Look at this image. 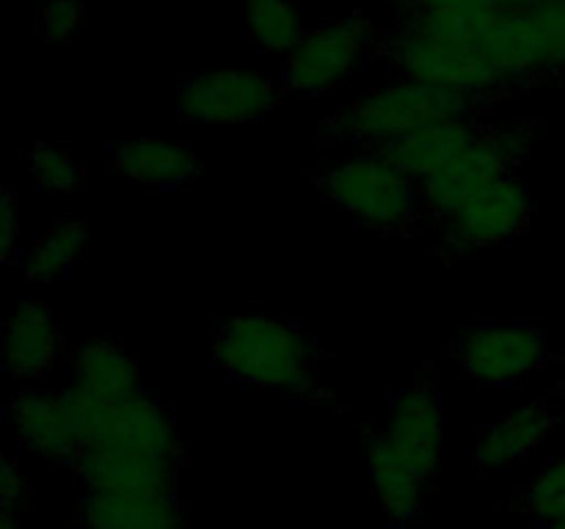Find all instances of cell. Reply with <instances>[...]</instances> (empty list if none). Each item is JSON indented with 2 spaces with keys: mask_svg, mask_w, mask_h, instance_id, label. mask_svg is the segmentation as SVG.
<instances>
[{
  "mask_svg": "<svg viewBox=\"0 0 565 529\" xmlns=\"http://www.w3.org/2000/svg\"><path fill=\"white\" fill-rule=\"evenodd\" d=\"M483 20V17H480ZM480 20L414 9L386 42V58L406 80L478 97L502 88V77L478 47Z\"/></svg>",
  "mask_w": 565,
  "mask_h": 529,
  "instance_id": "cell-1",
  "label": "cell"
},
{
  "mask_svg": "<svg viewBox=\"0 0 565 529\" xmlns=\"http://www.w3.org/2000/svg\"><path fill=\"white\" fill-rule=\"evenodd\" d=\"M414 9L434 11V14H450V17H467V20H480L494 11L505 9L502 0H414Z\"/></svg>",
  "mask_w": 565,
  "mask_h": 529,
  "instance_id": "cell-27",
  "label": "cell"
},
{
  "mask_svg": "<svg viewBox=\"0 0 565 529\" xmlns=\"http://www.w3.org/2000/svg\"><path fill=\"white\" fill-rule=\"evenodd\" d=\"M17 229H20V224H17L14 198H11L9 193H6L3 204H0V248H3L6 253H9L11 248H14Z\"/></svg>",
  "mask_w": 565,
  "mask_h": 529,
  "instance_id": "cell-29",
  "label": "cell"
},
{
  "mask_svg": "<svg viewBox=\"0 0 565 529\" xmlns=\"http://www.w3.org/2000/svg\"><path fill=\"white\" fill-rule=\"evenodd\" d=\"M550 529H565V518H561V521L550 523Z\"/></svg>",
  "mask_w": 565,
  "mask_h": 529,
  "instance_id": "cell-32",
  "label": "cell"
},
{
  "mask_svg": "<svg viewBox=\"0 0 565 529\" xmlns=\"http://www.w3.org/2000/svg\"><path fill=\"white\" fill-rule=\"evenodd\" d=\"M246 25L265 53H290L307 33L292 0H246Z\"/></svg>",
  "mask_w": 565,
  "mask_h": 529,
  "instance_id": "cell-22",
  "label": "cell"
},
{
  "mask_svg": "<svg viewBox=\"0 0 565 529\" xmlns=\"http://www.w3.org/2000/svg\"><path fill=\"white\" fill-rule=\"evenodd\" d=\"M58 358V325L44 303L25 301L6 323L3 361L17 380H36Z\"/></svg>",
  "mask_w": 565,
  "mask_h": 529,
  "instance_id": "cell-17",
  "label": "cell"
},
{
  "mask_svg": "<svg viewBox=\"0 0 565 529\" xmlns=\"http://www.w3.org/2000/svg\"><path fill=\"white\" fill-rule=\"evenodd\" d=\"M563 380H565V375H563Z\"/></svg>",
  "mask_w": 565,
  "mask_h": 529,
  "instance_id": "cell-34",
  "label": "cell"
},
{
  "mask_svg": "<svg viewBox=\"0 0 565 529\" xmlns=\"http://www.w3.org/2000/svg\"><path fill=\"white\" fill-rule=\"evenodd\" d=\"M524 507L535 518L546 523H555L565 518V455L557 461L546 463L527 488Z\"/></svg>",
  "mask_w": 565,
  "mask_h": 529,
  "instance_id": "cell-24",
  "label": "cell"
},
{
  "mask_svg": "<svg viewBox=\"0 0 565 529\" xmlns=\"http://www.w3.org/2000/svg\"><path fill=\"white\" fill-rule=\"evenodd\" d=\"M533 213V196L516 176L505 174L486 185L472 198L445 218V242L456 251L497 246L527 226Z\"/></svg>",
  "mask_w": 565,
  "mask_h": 529,
  "instance_id": "cell-11",
  "label": "cell"
},
{
  "mask_svg": "<svg viewBox=\"0 0 565 529\" xmlns=\"http://www.w3.org/2000/svg\"><path fill=\"white\" fill-rule=\"evenodd\" d=\"M472 97H463V94L403 80L395 86L375 88L348 102L331 119V127L340 136L381 149L425 127L467 121L472 116Z\"/></svg>",
  "mask_w": 565,
  "mask_h": 529,
  "instance_id": "cell-4",
  "label": "cell"
},
{
  "mask_svg": "<svg viewBox=\"0 0 565 529\" xmlns=\"http://www.w3.org/2000/svg\"><path fill=\"white\" fill-rule=\"evenodd\" d=\"M441 400L436 389L419 384L401 391L390 406L386 441L423 474L425 479L436 472L441 461Z\"/></svg>",
  "mask_w": 565,
  "mask_h": 529,
  "instance_id": "cell-12",
  "label": "cell"
},
{
  "mask_svg": "<svg viewBox=\"0 0 565 529\" xmlns=\"http://www.w3.org/2000/svg\"><path fill=\"white\" fill-rule=\"evenodd\" d=\"M215 361L235 380L259 389L303 391L315 378L312 342L285 320L241 314L215 334Z\"/></svg>",
  "mask_w": 565,
  "mask_h": 529,
  "instance_id": "cell-2",
  "label": "cell"
},
{
  "mask_svg": "<svg viewBox=\"0 0 565 529\" xmlns=\"http://www.w3.org/2000/svg\"><path fill=\"white\" fill-rule=\"evenodd\" d=\"M557 422H561V413L546 402H530V406L516 408V411L505 413L489 433L480 435L475 463L486 472H505L530 452L539 450L557 428Z\"/></svg>",
  "mask_w": 565,
  "mask_h": 529,
  "instance_id": "cell-16",
  "label": "cell"
},
{
  "mask_svg": "<svg viewBox=\"0 0 565 529\" xmlns=\"http://www.w3.org/2000/svg\"><path fill=\"white\" fill-rule=\"evenodd\" d=\"M11 424L17 439L33 455L47 461H72L81 455V435L66 411L64 395L42 389H25L11 400Z\"/></svg>",
  "mask_w": 565,
  "mask_h": 529,
  "instance_id": "cell-13",
  "label": "cell"
},
{
  "mask_svg": "<svg viewBox=\"0 0 565 529\" xmlns=\"http://www.w3.org/2000/svg\"><path fill=\"white\" fill-rule=\"evenodd\" d=\"M0 499H3V512L17 516L25 505V477L14 461L3 463V474H0Z\"/></svg>",
  "mask_w": 565,
  "mask_h": 529,
  "instance_id": "cell-28",
  "label": "cell"
},
{
  "mask_svg": "<svg viewBox=\"0 0 565 529\" xmlns=\"http://www.w3.org/2000/svg\"><path fill=\"white\" fill-rule=\"evenodd\" d=\"M61 395H64L72 424L81 435L83 450L180 461V446H177L169 413L143 389L125 400H99L72 384Z\"/></svg>",
  "mask_w": 565,
  "mask_h": 529,
  "instance_id": "cell-3",
  "label": "cell"
},
{
  "mask_svg": "<svg viewBox=\"0 0 565 529\" xmlns=\"http://www.w3.org/2000/svg\"><path fill=\"white\" fill-rule=\"evenodd\" d=\"M386 3H414V0H386Z\"/></svg>",
  "mask_w": 565,
  "mask_h": 529,
  "instance_id": "cell-33",
  "label": "cell"
},
{
  "mask_svg": "<svg viewBox=\"0 0 565 529\" xmlns=\"http://www.w3.org/2000/svg\"><path fill=\"white\" fill-rule=\"evenodd\" d=\"M373 44V25L359 11L318 22L287 53L285 86L296 94H307V97L334 91L356 72Z\"/></svg>",
  "mask_w": 565,
  "mask_h": 529,
  "instance_id": "cell-7",
  "label": "cell"
},
{
  "mask_svg": "<svg viewBox=\"0 0 565 529\" xmlns=\"http://www.w3.org/2000/svg\"><path fill=\"white\" fill-rule=\"evenodd\" d=\"M367 468L375 499L392 521H406L419 510L425 477L386 441L384 433L367 439Z\"/></svg>",
  "mask_w": 565,
  "mask_h": 529,
  "instance_id": "cell-20",
  "label": "cell"
},
{
  "mask_svg": "<svg viewBox=\"0 0 565 529\" xmlns=\"http://www.w3.org/2000/svg\"><path fill=\"white\" fill-rule=\"evenodd\" d=\"M83 248H86V231L75 220L53 226L39 237L33 251L25 259V273L31 281L39 284H50V281L64 279L72 270V264L81 259Z\"/></svg>",
  "mask_w": 565,
  "mask_h": 529,
  "instance_id": "cell-23",
  "label": "cell"
},
{
  "mask_svg": "<svg viewBox=\"0 0 565 529\" xmlns=\"http://www.w3.org/2000/svg\"><path fill=\"white\" fill-rule=\"evenodd\" d=\"M456 358L467 378L486 386H508L544 364L546 336L527 323L480 325L458 339Z\"/></svg>",
  "mask_w": 565,
  "mask_h": 529,
  "instance_id": "cell-10",
  "label": "cell"
},
{
  "mask_svg": "<svg viewBox=\"0 0 565 529\" xmlns=\"http://www.w3.org/2000/svg\"><path fill=\"white\" fill-rule=\"evenodd\" d=\"M478 138L480 130L469 119L445 121V125L425 127V130L412 132V136L397 138V141L381 147L379 152L386 160H392L403 174L425 182L439 174L441 169H447L452 160L461 158L463 152H469Z\"/></svg>",
  "mask_w": 565,
  "mask_h": 529,
  "instance_id": "cell-18",
  "label": "cell"
},
{
  "mask_svg": "<svg viewBox=\"0 0 565 529\" xmlns=\"http://www.w3.org/2000/svg\"><path fill=\"white\" fill-rule=\"evenodd\" d=\"M0 529H20V527H17V518L14 516L3 512V518H0Z\"/></svg>",
  "mask_w": 565,
  "mask_h": 529,
  "instance_id": "cell-31",
  "label": "cell"
},
{
  "mask_svg": "<svg viewBox=\"0 0 565 529\" xmlns=\"http://www.w3.org/2000/svg\"><path fill=\"white\" fill-rule=\"evenodd\" d=\"M331 202L364 226L397 229L417 218L419 196L414 180L381 152L356 154L326 174Z\"/></svg>",
  "mask_w": 565,
  "mask_h": 529,
  "instance_id": "cell-6",
  "label": "cell"
},
{
  "mask_svg": "<svg viewBox=\"0 0 565 529\" xmlns=\"http://www.w3.org/2000/svg\"><path fill=\"white\" fill-rule=\"evenodd\" d=\"M478 47L502 77V86L565 69V0H539L524 9L483 17Z\"/></svg>",
  "mask_w": 565,
  "mask_h": 529,
  "instance_id": "cell-5",
  "label": "cell"
},
{
  "mask_svg": "<svg viewBox=\"0 0 565 529\" xmlns=\"http://www.w3.org/2000/svg\"><path fill=\"white\" fill-rule=\"evenodd\" d=\"M83 28V9L72 0H53L39 11V31L50 42L72 39Z\"/></svg>",
  "mask_w": 565,
  "mask_h": 529,
  "instance_id": "cell-26",
  "label": "cell"
},
{
  "mask_svg": "<svg viewBox=\"0 0 565 529\" xmlns=\"http://www.w3.org/2000/svg\"><path fill=\"white\" fill-rule=\"evenodd\" d=\"M75 468L88 490H121V494H174L177 461L152 455H119V452L83 450Z\"/></svg>",
  "mask_w": 565,
  "mask_h": 529,
  "instance_id": "cell-14",
  "label": "cell"
},
{
  "mask_svg": "<svg viewBox=\"0 0 565 529\" xmlns=\"http://www.w3.org/2000/svg\"><path fill=\"white\" fill-rule=\"evenodd\" d=\"M75 386L99 400H125L141 391L138 364L110 339H88L75 353Z\"/></svg>",
  "mask_w": 565,
  "mask_h": 529,
  "instance_id": "cell-21",
  "label": "cell"
},
{
  "mask_svg": "<svg viewBox=\"0 0 565 529\" xmlns=\"http://www.w3.org/2000/svg\"><path fill=\"white\" fill-rule=\"evenodd\" d=\"M81 516L88 529H185V510L174 494L88 490Z\"/></svg>",
  "mask_w": 565,
  "mask_h": 529,
  "instance_id": "cell-15",
  "label": "cell"
},
{
  "mask_svg": "<svg viewBox=\"0 0 565 529\" xmlns=\"http://www.w3.org/2000/svg\"><path fill=\"white\" fill-rule=\"evenodd\" d=\"M276 102L279 86L257 69L199 72L177 91V114L191 125H248Z\"/></svg>",
  "mask_w": 565,
  "mask_h": 529,
  "instance_id": "cell-8",
  "label": "cell"
},
{
  "mask_svg": "<svg viewBox=\"0 0 565 529\" xmlns=\"http://www.w3.org/2000/svg\"><path fill=\"white\" fill-rule=\"evenodd\" d=\"M527 152V132L519 127L480 132L475 147L452 160L447 169L423 182V202L439 220L456 213L467 198L483 191L500 176L511 174V165Z\"/></svg>",
  "mask_w": 565,
  "mask_h": 529,
  "instance_id": "cell-9",
  "label": "cell"
},
{
  "mask_svg": "<svg viewBox=\"0 0 565 529\" xmlns=\"http://www.w3.org/2000/svg\"><path fill=\"white\" fill-rule=\"evenodd\" d=\"M533 3H539V0H502L505 9H524V6H533Z\"/></svg>",
  "mask_w": 565,
  "mask_h": 529,
  "instance_id": "cell-30",
  "label": "cell"
},
{
  "mask_svg": "<svg viewBox=\"0 0 565 529\" xmlns=\"http://www.w3.org/2000/svg\"><path fill=\"white\" fill-rule=\"evenodd\" d=\"M116 169L149 187H182L196 180L202 163L188 143L143 136L116 149Z\"/></svg>",
  "mask_w": 565,
  "mask_h": 529,
  "instance_id": "cell-19",
  "label": "cell"
},
{
  "mask_svg": "<svg viewBox=\"0 0 565 529\" xmlns=\"http://www.w3.org/2000/svg\"><path fill=\"white\" fill-rule=\"evenodd\" d=\"M31 174L42 191L50 193H70L81 182L75 160L66 149L53 147V143H39L31 152Z\"/></svg>",
  "mask_w": 565,
  "mask_h": 529,
  "instance_id": "cell-25",
  "label": "cell"
}]
</instances>
